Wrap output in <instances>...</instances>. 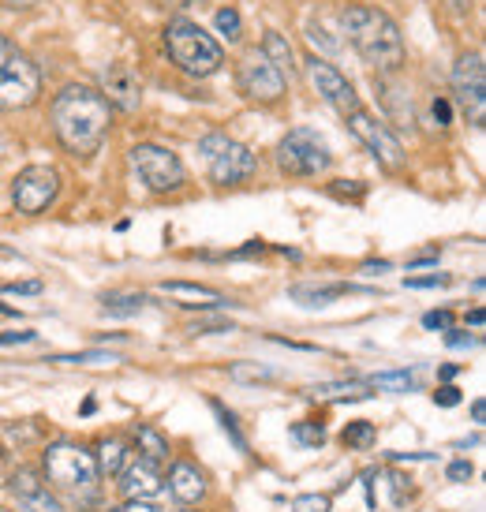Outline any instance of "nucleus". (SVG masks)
Masks as SVG:
<instances>
[{
	"instance_id": "nucleus-16",
	"label": "nucleus",
	"mask_w": 486,
	"mask_h": 512,
	"mask_svg": "<svg viewBox=\"0 0 486 512\" xmlns=\"http://www.w3.org/2000/svg\"><path fill=\"white\" fill-rule=\"evenodd\" d=\"M378 86V101L386 109V124L389 128H401V131H415V113H412V94L404 90L393 75H378L374 79Z\"/></svg>"
},
{
	"instance_id": "nucleus-24",
	"label": "nucleus",
	"mask_w": 486,
	"mask_h": 512,
	"mask_svg": "<svg viewBox=\"0 0 486 512\" xmlns=\"http://www.w3.org/2000/svg\"><path fill=\"white\" fill-rule=\"evenodd\" d=\"M150 303L143 292H105L101 296V311L113 314V318H131V314H139Z\"/></svg>"
},
{
	"instance_id": "nucleus-41",
	"label": "nucleus",
	"mask_w": 486,
	"mask_h": 512,
	"mask_svg": "<svg viewBox=\"0 0 486 512\" xmlns=\"http://www.w3.org/2000/svg\"><path fill=\"white\" fill-rule=\"evenodd\" d=\"M434 404H438V408H457V404H460V389H453V385H442V389L434 393Z\"/></svg>"
},
{
	"instance_id": "nucleus-27",
	"label": "nucleus",
	"mask_w": 486,
	"mask_h": 512,
	"mask_svg": "<svg viewBox=\"0 0 486 512\" xmlns=\"http://www.w3.org/2000/svg\"><path fill=\"white\" fill-rule=\"evenodd\" d=\"M341 441L348 449H371L374 441H378V430H374V423H367V419H356V423H348V427L341 430Z\"/></svg>"
},
{
	"instance_id": "nucleus-25",
	"label": "nucleus",
	"mask_w": 486,
	"mask_h": 512,
	"mask_svg": "<svg viewBox=\"0 0 486 512\" xmlns=\"http://www.w3.org/2000/svg\"><path fill=\"white\" fill-rule=\"evenodd\" d=\"M367 385L371 389H386V393H408V389L419 385V378H415V370H382Z\"/></svg>"
},
{
	"instance_id": "nucleus-14",
	"label": "nucleus",
	"mask_w": 486,
	"mask_h": 512,
	"mask_svg": "<svg viewBox=\"0 0 486 512\" xmlns=\"http://www.w3.org/2000/svg\"><path fill=\"white\" fill-rule=\"evenodd\" d=\"M8 494H12L15 509L19 512H64V501L53 486L42 479V471L19 468L8 479Z\"/></svg>"
},
{
	"instance_id": "nucleus-18",
	"label": "nucleus",
	"mask_w": 486,
	"mask_h": 512,
	"mask_svg": "<svg viewBox=\"0 0 486 512\" xmlns=\"http://www.w3.org/2000/svg\"><path fill=\"white\" fill-rule=\"evenodd\" d=\"M165 483H169V494L180 501V505H199V501L206 498V490H210V486H206V471H202L199 464H191V460H176L169 468V479H165Z\"/></svg>"
},
{
	"instance_id": "nucleus-58",
	"label": "nucleus",
	"mask_w": 486,
	"mask_h": 512,
	"mask_svg": "<svg viewBox=\"0 0 486 512\" xmlns=\"http://www.w3.org/2000/svg\"><path fill=\"white\" fill-rule=\"evenodd\" d=\"M0 453H4V449H0Z\"/></svg>"
},
{
	"instance_id": "nucleus-19",
	"label": "nucleus",
	"mask_w": 486,
	"mask_h": 512,
	"mask_svg": "<svg viewBox=\"0 0 486 512\" xmlns=\"http://www.w3.org/2000/svg\"><path fill=\"white\" fill-rule=\"evenodd\" d=\"M161 292L172 299H184V307H202V311H217V307H225L229 299L221 296L217 288L210 285H187V281H165Z\"/></svg>"
},
{
	"instance_id": "nucleus-44",
	"label": "nucleus",
	"mask_w": 486,
	"mask_h": 512,
	"mask_svg": "<svg viewBox=\"0 0 486 512\" xmlns=\"http://www.w3.org/2000/svg\"><path fill=\"white\" fill-rule=\"evenodd\" d=\"M415 266H438V247H434V251H419V255L408 258V270H415Z\"/></svg>"
},
{
	"instance_id": "nucleus-42",
	"label": "nucleus",
	"mask_w": 486,
	"mask_h": 512,
	"mask_svg": "<svg viewBox=\"0 0 486 512\" xmlns=\"http://www.w3.org/2000/svg\"><path fill=\"white\" fill-rule=\"evenodd\" d=\"M4 292H12V296H38L42 281H12V285H4Z\"/></svg>"
},
{
	"instance_id": "nucleus-48",
	"label": "nucleus",
	"mask_w": 486,
	"mask_h": 512,
	"mask_svg": "<svg viewBox=\"0 0 486 512\" xmlns=\"http://www.w3.org/2000/svg\"><path fill=\"white\" fill-rule=\"evenodd\" d=\"M116 512H161V509L154 505V501H124Z\"/></svg>"
},
{
	"instance_id": "nucleus-36",
	"label": "nucleus",
	"mask_w": 486,
	"mask_h": 512,
	"mask_svg": "<svg viewBox=\"0 0 486 512\" xmlns=\"http://www.w3.org/2000/svg\"><path fill=\"white\" fill-rule=\"evenodd\" d=\"M187 333H195V337H210V333H236V326L225 322V318H199V322H191Z\"/></svg>"
},
{
	"instance_id": "nucleus-10",
	"label": "nucleus",
	"mask_w": 486,
	"mask_h": 512,
	"mask_svg": "<svg viewBox=\"0 0 486 512\" xmlns=\"http://www.w3.org/2000/svg\"><path fill=\"white\" fill-rule=\"evenodd\" d=\"M236 90H240L247 101H258V105H277L285 98L288 79L270 64V57L262 49H247L240 60H236Z\"/></svg>"
},
{
	"instance_id": "nucleus-8",
	"label": "nucleus",
	"mask_w": 486,
	"mask_h": 512,
	"mask_svg": "<svg viewBox=\"0 0 486 512\" xmlns=\"http://www.w3.org/2000/svg\"><path fill=\"white\" fill-rule=\"evenodd\" d=\"M131 172L139 176V184L150 191V195H172V191H180L187 184V169L184 161L172 154L169 146H158V143H139L131 146Z\"/></svg>"
},
{
	"instance_id": "nucleus-26",
	"label": "nucleus",
	"mask_w": 486,
	"mask_h": 512,
	"mask_svg": "<svg viewBox=\"0 0 486 512\" xmlns=\"http://www.w3.org/2000/svg\"><path fill=\"white\" fill-rule=\"evenodd\" d=\"M367 389H371L367 382H329V385H315V389H311V397H322V400H333V397L363 400V397H371Z\"/></svg>"
},
{
	"instance_id": "nucleus-2",
	"label": "nucleus",
	"mask_w": 486,
	"mask_h": 512,
	"mask_svg": "<svg viewBox=\"0 0 486 512\" xmlns=\"http://www.w3.org/2000/svg\"><path fill=\"white\" fill-rule=\"evenodd\" d=\"M341 30L356 49L363 64H371L378 75H397L408 60V45H404L401 27L393 23V15L371 4H348L341 12Z\"/></svg>"
},
{
	"instance_id": "nucleus-23",
	"label": "nucleus",
	"mask_w": 486,
	"mask_h": 512,
	"mask_svg": "<svg viewBox=\"0 0 486 512\" xmlns=\"http://www.w3.org/2000/svg\"><path fill=\"white\" fill-rule=\"evenodd\" d=\"M262 53L270 57V64L277 72L285 75H296L300 72V64H296V53H292V45L285 42V34H277V30H266V38H262Z\"/></svg>"
},
{
	"instance_id": "nucleus-54",
	"label": "nucleus",
	"mask_w": 486,
	"mask_h": 512,
	"mask_svg": "<svg viewBox=\"0 0 486 512\" xmlns=\"http://www.w3.org/2000/svg\"><path fill=\"white\" fill-rule=\"evenodd\" d=\"M0 314H15V307H8V303H0Z\"/></svg>"
},
{
	"instance_id": "nucleus-34",
	"label": "nucleus",
	"mask_w": 486,
	"mask_h": 512,
	"mask_svg": "<svg viewBox=\"0 0 486 512\" xmlns=\"http://www.w3.org/2000/svg\"><path fill=\"white\" fill-rule=\"evenodd\" d=\"M45 363H68V367H83V363H116L113 352H75V356H49Z\"/></svg>"
},
{
	"instance_id": "nucleus-50",
	"label": "nucleus",
	"mask_w": 486,
	"mask_h": 512,
	"mask_svg": "<svg viewBox=\"0 0 486 512\" xmlns=\"http://www.w3.org/2000/svg\"><path fill=\"white\" fill-rule=\"evenodd\" d=\"M0 4H4L8 12H27V8H34V4H38V0H0Z\"/></svg>"
},
{
	"instance_id": "nucleus-31",
	"label": "nucleus",
	"mask_w": 486,
	"mask_h": 512,
	"mask_svg": "<svg viewBox=\"0 0 486 512\" xmlns=\"http://www.w3.org/2000/svg\"><path fill=\"white\" fill-rule=\"evenodd\" d=\"M214 27H217V34H225L229 42H240V38H243V19H240V12H236V8H217Z\"/></svg>"
},
{
	"instance_id": "nucleus-46",
	"label": "nucleus",
	"mask_w": 486,
	"mask_h": 512,
	"mask_svg": "<svg viewBox=\"0 0 486 512\" xmlns=\"http://www.w3.org/2000/svg\"><path fill=\"white\" fill-rule=\"evenodd\" d=\"M150 4H158L165 12H184V8H195L199 0H150Z\"/></svg>"
},
{
	"instance_id": "nucleus-12",
	"label": "nucleus",
	"mask_w": 486,
	"mask_h": 512,
	"mask_svg": "<svg viewBox=\"0 0 486 512\" xmlns=\"http://www.w3.org/2000/svg\"><path fill=\"white\" fill-rule=\"evenodd\" d=\"M60 195V172L53 165H27L12 180V206L23 217L45 214Z\"/></svg>"
},
{
	"instance_id": "nucleus-45",
	"label": "nucleus",
	"mask_w": 486,
	"mask_h": 512,
	"mask_svg": "<svg viewBox=\"0 0 486 512\" xmlns=\"http://www.w3.org/2000/svg\"><path fill=\"white\" fill-rule=\"evenodd\" d=\"M389 483H393V505H404V486H408V479L397 475V471H389Z\"/></svg>"
},
{
	"instance_id": "nucleus-33",
	"label": "nucleus",
	"mask_w": 486,
	"mask_h": 512,
	"mask_svg": "<svg viewBox=\"0 0 486 512\" xmlns=\"http://www.w3.org/2000/svg\"><path fill=\"white\" fill-rule=\"evenodd\" d=\"M329 195L341 202H363L367 184H359V180H333V184H329Z\"/></svg>"
},
{
	"instance_id": "nucleus-28",
	"label": "nucleus",
	"mask_w": 486,
	"mask_h": 512,
	"mask_svg": "<svg viewBox=\"0 0 486 512\" xmlns=\"http://www.w3.org/2000/svg\"><path fill=\"white\" fill-rule=\"evenodd\" d=\"M229 378L232 382H277V370L262 367V363H232Z\"/></svg>"
},
{
	"instance_id": "nucleus-43",
	"label": "nucleus",
	"mask_w": 486,
	"mask_h": 512,
	"mask_svg": "<svg viewBox=\"0 0 486 512\" xmlns=\"http://www.w3.org/2000/svg\"><path fill=\"white\" fill-rule=\"evenodd\" d=\"M30 341H38L34 329H23V333H0V344H4V348H8V344H30Z\"/></svg>"
},
{
	"instance_id": "nucleus-22",
	"label": "nucleus",
	"mask_w": 486,
	"mask_h": 512,
	"mask_svg": "<svg viewBox=\"0 0 486 512\" xmlns=\"http://www.w3.org/2000/svg\"><path fill=\"white\" fill-rule=\"evenodd\" d=\"M131 438H135V445H139L143 460H150V464H165V460H169V438H165L158 427L135 423V427H131Z\"/></svg>"
},
{
	"instance_id": "nucleus-9",
	"label": "nucleus",
	"mask_w": 486,
	"mask_h": 512,
	"mask_svg": "<svg viewBox=\"0 0 486 512\" xmlns=\"http://www.w3.org/2000/svg\"><path fill=\"white\" fill-rule=\"evenodd\" d=\"M453 98H457V109L464 113V120L472 128H483L486 124V64L483 53H460L457 64H453Z\"/></svg>"
},
{
	"instance_id": "nucleus-17",
	"label": "nucleus",
	"mask_w": 486,
	"mask_h": 512,
	"mask_svg": "<svg viewBox=\"0 0 486 512\" xmlns=\"http://www.w3.org/2000/svg\"><path fill=\"white\" fill-rule=\"evenodd\" d=\"M161 486H165V479H161L158 464H150V460H131V464H124V471H120V494L128 501H150L161 494Z\"/></svg>"
},
{
	"instance_id": "nucleus-7",
	"label": "nucleus",
	"mask_w": 486,
	"mask_h": 512,
	"mask_svg": "<svg viewBox=\"0 0 486 512\" xmlns=\"http://www.w3.org/2000/svg\"><path fill=\"white\" fill-rule=\"evenodd\" d=\"M199 154L206 161V172L217 187H236L247 184L258 172V157L247 150L243 143L229 139L225 131H210L199 139Z\"/></svg>"
},
{
	"instance_id": "nucleus-52",
	"label": "nucleus",
	"mask_w": 486,
	"mask_h": 512,
	"mask_svg": "<svg viewBox=\"0 0 486 512\" xmlns=\"http://www.w3.org/2000/svg\"><path fill=\"white\" fill-rule=\"evenodd\" d=\"M483 322H486V314H483V307H475V311H468V326H475V329H483Z\"/></svg>"
},
{
	"instance_id": "nucleus-13",
	"label": "nucleus",
	"mask_w": 486,
	"mask_h": 512,
	"mask_svg": "<svg viewBox=\"0 0 486 512\" xmlns=\"http://www.w3.org/2000/svg\"><path fill=\"white\" fill-rule=\"evenodd\" d=\"M303 72H307V83L315 86V94L326 101L333 113L352 116L356 109H363L356 86L348 83V75H344L337 64H329V60H322V57H307Z\"/></svg>"
},
{
	"instance_id": "nucleus-37",
	"label": "nucleus",
	"mask_w": 486,
	"mask_h": 512,
	"mask_svg": "<svg viewBox=\"0 0 486 512\" xmlns=\"http://www.w3.org/2000/svg\"><path fill=\"white\" fill-rule=\"evenodd\" d=\"M449 273H423V277H404V288H445Z\"/></svg>"
},
{
	"instance_id": "nucleus-32",
	"label": "nucleus",
	"mask_w": 486,
	"mask_h": 512,
	"mask_svg": "<svg viewBox=\"0 0 486 512\" xmlns=\"http://www.w3.org/2000/svg\"><path fill=\"white\" fill-rule=\"evenodd\" d=\"M307 42L315 45V49H322V53H329V57H333V53H341V38H333L318 19L307 23Z\"/></svg>"
},
{
	"instance_id": "nucleus-20",
	"label": "nucleus",
	"mask_w": 486,
	"mask_h": 512,
	"mask_svg": "<svg viewBox=\"0 0 486 512\" xmlns=\"http://www.w3.org/2000/svg\"><path fill=\"white\" fill-rule=\"evenodd\" d=\"M348 292H363V288L341 285V281H333V285H292L288 288V299L300 303V307H329L333 299L348 296Z\"/></svg>"
},
{
	"instance_id": "nucleus-15",
	"label": "nucleus",
	"mask_w": 486,
	"mask_h": 512,
	"mask_svg": "<svg viewBox=\"0 0 486 512\" xmlns=\"http://www.w3.org/2000/svg\"><path fill=\"white\" fill-rule=\"evenodd\" d=\"M98 83H101L98 86L101 98L109 101L113 109H120V113H135V109L143 105V79H139V72H135L131 64H124V60L101 68Z\"/></svg>"
},
{
	"instance_id": "nucleus-40",
	"label": "nucleus",
	"mask_w": 486,
	"mask_h": 512,
	"mask_svg": "<svg viewBox=\"0 0 486 512\" xmlns=\"http://www.w3.org/2000/svg\"><path fill=\"white\" fill-rule=\"evenodd\" d=\"M445 344H449V348H475L479 337L464 333V329H445Z\"/></svg>"
},
{
	"instance_id": "nucleus-51",
	"label": "nucleus",
	"mask_w": 486,
	"mask_h": 512,
	"mask_svg": "<svg viewBox=\"0 0 486 512\" xmlns=\"http://www.w3.org/2000/svg\"><path fill=\"white\" fill-rule=\"evenodd\" d=\"M386 270H389L386 258H378V262H363V273H386Z\"/></svg>"
},
{
	"instance_id": "nucleus-1",
	"label": "nucleus",
	"mask_w": 486,
	"mask_h": 512,
	"mask_svg": "<svg viewBox=\"0 0 486 512\" xmlns=\"http://www.w3.org/2000/svg\"><path fill=\"white\" fill-rule=\"evenodd\" d=\"M49 120H53L57 143L64 146L68 154L94 157L101 150V143L109 139V128H113V105L101 98L98 86L68 83V86H60V94L53 98Z\"/></svg>"
},
{
	"instance_id": "nucleus-55",
	"label": "nucleus",
	"mask_w": 486,
	"mask_h": 512,
	"mask_svg": "<svg viewBox=\"0 0 486 512\" xmlns=\"http://www.w3.org/2000/svg\"><path fill=\"white\" fill-rule=\"evenodd\" d=\"M0 150H4V135H0Z\"/></svg>"
},
{
	"instance_id": "nucleus-38",
	"label": "nucleus",
	"mask_w": 486,
	"mask_h": 512,
	"mask_svg": "<svg viewBox=\"0 0 486 512\" xmlns=\"http://www.w3.org/2000/svg\"><path fill=\"white\" fill-rule=\"evenodd\" d=\"M445 475H449V483H468L475 475V468L468 464V460H453L449 468H445Z\"/></svg>"
},
{
	"instance_id": "nucleus-4",
	"label": "nucleus",
	"mask_w": 486,
	"mask_h": 512,
	"mask_svg": "<svg viewBox=\"0 0 486 512\" xmlns=\"http://www.w3.org/2000/svg\"><path fill=\"white\" fill-rule=\"evenodd\" d=\"M161 42H165V53H169L172 64L191 79H210L225 68L221 45L195 19H169L161 30Z\"/></svg>"
},
{
	"instance_id": "nucleus-5",
	"label": "nucleus",
	"mask_w": 486,
	"mask_h": 512,
	"mask_svg": "<svg viewBox=\"0 0 486 512\" xmlns=\"http://www.w3.org/2000/svg\"><path fill=\"white\" fill-rule=\"evenodd\" d=\"M42 94V72L38 64L0 34V113H19L30 109Z\"/></svg>"
},
{
	"instance_id": "nucleus-47",
	"label": "nucleus",
	"mask_w": 486,
	"mask_h": 512,
	"mask_svg": "<svg viewBox=\"0 0 486 512\" xmlns=\"http://www.w3.org/2000/svg\"><path fill=\"white\" fill-rule=\"evenodd\" d=\"M262 251H266V243H262V240H251L247 247H240V251H232L229 258H255V255H262Z\"/></svg>"
},
{
	"instance_id": "nucleus-57",
	"label": "nucleus",
	"mask_w": 486,
	"mask_h": 512,
	"mask_svg": "<svg viewBox=\"0 0 486 512\" xmlns=\"http://www.w3.org/2000/svg\"><path fill=\"white\" fill-rule=\"evenodd\" d=\"M0 512H8V509H0Z\"/></svg>"
},
{
	"instance_id": "nucleus-39",
	"label": "nucleus",
	"mask_w": 486,
	"mask_h": 512,
	"mask_svg": "<svg viewBox=\"0 0 486 512\" xmlns=\"http://www.w3.org/2000/svg\"><path fill=\"white\" fill-rule=\"evenodd\" d=\"M423 326L427 329H453V311H427L423 314Z\"/></svg>"
},
{
	"instance_id": "nucleus-11",
	"label": "nucleus",
	"mask_w": 486,
	"mask_h": 512,
	"mask_svg": "<svg viewBox=\"0 0 486 512\" xmlns=\"http://www.w3.org/2000/svg\"><path fill=\"white\" fill-rule=\"evenodd\" d=\"M348 120V128H352V135H356L359 143L371 150V157L382 165L386 172H401L404 161H408V154H404L401 139H397V131L389 128L386 120H378L374 113H367V109H356L352 116H344Z\"/></svg>"
},
{
	"instance_id": "nucleus-53",
	"label": "nucleus",
	"mask_w": 486,
	"mask_h": 512,
	"mask_svg": "<svg viewBox=\"0 0 486 512\" xmlns=\"http://www.w3.org/2000/svg\"><path fill=\"white\" fill-rule=\"evenodd\" d=\"M483 415H486V404H483V400H475V404H472V419H475V423H483Z\"/></svg>"
},
{
	"instance_id": "nucleus-3",
	"label": "nucleus",
	"mask_w": 486,
	"mask_h": 512,
	"mask_svg": "<svg viewBox=\"0 0 486 512\" xmlns=\"http://www.w3.org/2000/svg\"><path fill=\"white\" fill-rule=\"evenodd\" d=\"M42 479L53 486L57 494H68V498H75L79 505H90V501L98 498V483H101L98 464H94V453L83 449L79 441L60 438L45 449Z\"/></svg>"
},
{
	"instance_id": "nucleus-56",
	"label": "nucleus",
	"mask_w": 486,
	"mask_h": 512,
	"mask_svg": "<svg viewBox=\"0 0 486 512\" xmlns=\"http://www.w3.org/2000/svg\"><path fill=\"white\" fill-rule=\"evenodd\" d=\"M184 512H195V509H184Z\"/></svg>"
},
{
	"instance_id": "nucleus-6",
	"label": "nucleus",
	"mask_w": 486,
	"mask_h": 512,
	"mask_svg": "<svg viewBox=\"0 0 486 512\" xmlns=\"http://www.w3.org/2000/svg\"><path fill=\"white\" fill-rule=\"evenodd\" d=\"M273 161H277V169L292 176V180H315L322 172H329L333 165V150H329L326 135L315 128H292L277 143L273 150Z\"/></svg>"
},
{
	"instance_id": "nucleus-21",
	"label": "nucleus",
	"mask_w": 486,
	"mask_h": 512,
	"mask_svg": "<svg viewBox=\"0 0 486 512\" xmlns=\"http://www.w3.org/2000/svg\"><path fill=\"white\" fill-rule=\"evenodd\" d=\"M94 464H98V475H120L124 464H128V441L120 434H105L94 445Z\"/></svg>"
},
{
	"instance_id": "nucleus-49",
	"label": "nucleus",
	"mask_w": 486,
	"mask_h": 512,
	"mask_svg": "<svg viewBox=\"0 0 486 512\" xmlns=\"http://www.w3.org/2000/svg\"><path fill=\"white\" fill-rule=\"evenodd\" d=\"M430 109H434V120H438V128H445V124H449V101L434 98V105H430Z\"/></svg>"
},
{
	"instance_id": "nucleus-30",
	"label": "nucleus",
	"mask_w": 486,
	"mask_h": 512,
	"mask_svg": "<svg viewBox=\"0 0 486 512\" xmlns=\"http://www.w3.org/2000/svg\"><path fill=\"white\" fill-rule=\"evenodd\" d=\"M210 408H214V415L221 419V430H225V434L232 438V445H236L240 453H247V438L240 434V423H236V415H232L229 408L221 404V400H210Z\"/></svg>"
},
{
	"instance_id": "nucleus-35",
	"label": "nucleus",
	"mask_w": 486,
	"mask_h": 512,
	"mask_svg": "<svg viewBox=\"0 0 486 512\" xmlns=\"http://www.w3.org/2000/svg\"><path fill=\"white\" fill-rule=\"evenodd\" d=\"M292 512H333V498L329 494H300V498H292Z\"/></svg>"
},
{
	"instance_id": "nucleus-29",
	"label": "nucleus",
	"mask_w": 486,
	"mask_h": 512,
	"mask_svg": "<svg viewBox=\"0 0 486 512\" xmlns=\"http://www.w3.org/2000/svg\"><path fill=\"white\" fill-rule=\"evenodd\" d=\"M292 441H300V445H307V449H318V445H326V430H322V423H311V419H300V423H292Z\"/></svg>"
}]
</instances>
